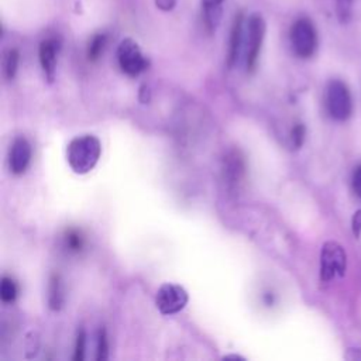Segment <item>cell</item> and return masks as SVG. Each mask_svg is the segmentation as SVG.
<instances>
[{"label":"cell","instance_id":"cell-1","mask_svg":"<svg viewBox=\"0 0 361 361\" xmlns=\"http://www.w3.org/2000/svg\"><path fill=\"white\" fill-rule=\"evenodd\" d=\"M102 145L97 137L85 134L73 138L66 148V159L75 173L83 175L90 172L99 162Z\"/></svg>","mask_w":361,"mask_h":361},{"label":"cell","instance_id":"cell-2","mask_svg":"<svg viewBox=\"0 0 361 361\" xmlns=\"http://www.w3.org/2000/svg\"><path fill=\"white\" fill-rule=\"evenodd\" d=\"M290 47L296 56L307 59L314 55L317 49V31L313 21L307 17H299L290 27L289 31Z\"/></svg>","mask_w":361,"mask_h":361},{"label":"cell","instance_id":"cell-3","mask_svg":"<svg viewBox=\"0 0 361 361\" xmlns=\"http://www.w3.org/2000/svg\"><path fill=\"white\" fill-rule=\"evenodd\" d=\"M326 107L331 118L345 121L353 113V99L343 80L331 79L326 87Z\"/></svg>","mask_w":361,"mask_h":361},{"label":"cell","instance_id":"cell-4","mask_svg":"<svg viewBox=\"0 0 361 361\" xmlns=\"http://www.w3.org/2000/svg\"><path fill=\"white\" fill-rule=\"evenodd\" d=\"M347 254L337 241H326L320 251V279L329 282L345 275Z\"/></svg>","mask_w":361,"mask_h":361},{"label":"cell","instance_id":"cell-5","mask_svg":"<svg viewBox=\"0 0 361 361\" xmlns=\"http://www.w3.org/2000/svg\"><path fill=\"white\" fill-rule=\"evenodd\" d=\"M265 32H267V23L264 17L259 13H252L247 20L245 63H247L248 72H254L257 68Z\"/></svg>","mask_w":361,"mask_h":361},{"label":"cell","instance_id":"cell-6","mask_svg":"<svg viewBox=\"0 0 361 361\" xmlns=\"http://www.w3.org/2000/svg\"><path fill=\"white\" fill-rule=\"evenodd\" d=\"M117 62L123 73L135 78L148 68V61L142 55L140 45L131 39L124 38L117 47Z\"/></svg>","mask_w":361,"mask_h":361},{"label":"cell","instance_id":"cell-7","mask_svg":"<svg viewBox=\"0 0 361 361\" xmlns=\"http://www.w3.org/2000/svg\"><path fill=\"white\" fill-rule=\"evenodd\" d=\"M188 300H189V296L185 288L176 283H169V282L161 285L155 296L157 309L166 316L180 312L186 306Z\"/></svg>","mask_w":361,"mask_h":361},{"label":"cell","instance_id":"cell-8","mask_svg":"<svg viewBox=\"0 0 361 361\" xmlns=\"http://www.w3.org/2000/svg\"><path fill=\"white\" fill-rule=\"evenodd\" d=\"M247 164L238 149L228 151L223 158V180L230 193H237L245 179Z\"/></svg>","mask_w":361,"mask_h":361},{"label":"cell","instance_id":"cell-9","mask_svg":"<svg viewBox=\"0 0 361 361\" xmlns=\"http://www.w3.org/2000/svg\"><path fill=\"white\" fill-rule=\"evenodd\" d=\"M31 144L25 137H17L11 147H10V154H8V165L10 171L14 175H21L27 171L30 162H31Z\"/></svg>","mask_w":361,"mask_h":361},{"label":"cell","instance_id":"cell-10","mask_svg":"<svg viewBox=\"0 0 361 361\" xmlns=\"http://www.w3.org/2000/svg\"><path fill=\"white\" fill-rule=\"evenodd\" d=\"M61 44L56 38H47L41 41L38 48V58L42 68V72L45 78L52 82L55 78L56 71V61H58V52H59Z\"/></svg>","mask_w":361,"mask_h":361},{"label":"cell","instance_id":"cell-11","mask_svg":"<svg viewBox=\"0 0 361 361\" xmlns=\"http://www.w3.org/2000/svg\"><path fill=\"white\" fill-rule=\"evenodd\" d=\"M243 35H244V14H243V11H238L233 20V25H231V31H230L228 54H227L228 68H233L235 65V62L238 61L241 44H243Z\"/></svg>","mask_w":361,"mask_h":361},{"label":"cell","instance_id":"cell-12","mask_svg":"<svg viewBox=\"0 0 361 361\" xmlns=\"http://www.w3.org/2000/svg\"><path fill=\"white\" fill-rule=\"evenodd\" d=\"M223 1L224 0H202L203 23L209 34H213L221 21Z\"/></svg>","mask_w":361,"mask_h":361},{"label":"cell","instance_id":"cell-13","mask_svg":"<svg viewBox=\"0 0 361 361\" xmlns=\"http://www.w3.org/2000/svg\"><path fill=\"white\" fill-rule=\"evenodd\" d=\"M65 293L59 274H51L48 283V305L52 310H59L63 306Z\"/></svg>","mask_w":361,"mask_h":361},{"label":"cell","instance_id":"cell-14","mask_svg":"<svg viewBox=\"0 0 361 361\" xmlns=\"http://www.w3.org/2000/svg\"><path fill=\"white\" fill-rule=\"evenodd\" d=\"M107 44V35L103 32H97L94 34L89 42H87V48H86V56L90 62H94L100 58V55L103 54L104 48Z\"/></svg>","mask_w":361,"mask_h":361},{"label":"cell","instance_id":"cell-15","mask_svg":"<svg viewBox=\"0 0 361 361\" xmlns=\"http://www.w3.org/2000/svg\"><path fill=\"white\" fill-rule=\"evenodd\" d=\"M18 61H20V52L16 48H10L6 51L3 58V71L7 79H13L16 76Z\"/></svg>","mask_w":361,"mask_h":361},{"label":"cell","instance_id":"cell-16","mask_svg":"<svg viewBox=\"0 0 361 361\" xmlns=\"http://www.w3.org/2000/svg\"><path fill=\"white\" fill-rule=\"evenodd\" d=\"M63 244H65L66 250H69L72 252H79L85 247V237L78 228H69L65 231Z\"/></svg>","mask_w":361,"mask_h":361},{"label":"cell","instance_id":"cell-17","mask_svg":"<svg viewBox=\"0 0 361 361\" xmlns=\"http://www.w3.org/2000/svg\"><path fill=\"white\" fill-rule=\"evenodd\" d=\"M18 295V288L14 279L10 276H3L0 282V298L4 303H13Z\"/></svg>","mask_w":361,"mask_h":361},{"label":"cell","instance_id":"cell-18","mask_svg":"<svg viewBox=\"0 0 361 361\" xmlns=\"http://www.w3.org/2000/svg\"><path fill=\"white\" fill-rule=\"evenodd\" d=\"M336 1V16L341 25H345L353 18L354 1L355 0H334Z\"/></svg>","mask_w":361,"mask_h":361},{"label":"cell","instance_id":"cell-19","mask_svg":"<svg viewBox=\"0 0 361 361\" xmlns=\"http://www.w3.org/2000/svg\"><path fill=\"white\" fill-rule=\"evenodd\" d=\"M305 137H306V127L302 123H296L292 130H290V141L293 148H300L305 142Z\"/></svg>","mask_w":361,"mask_h":361},{"label":"cell","instance_id":"cell-20","mask_svg":"<svg viewBox=\"0 0 361 361\" xmlns=\"http://www.w3.org/2000/svg\"><path fill=\"white\" fill-rule=\"evenodd\" d=\"M107 355H109V343H107L106 330L100 329L99 337H97V355H96V360L97 361H104V360H107Z\"/></svg>","mask_w":361,"mask_h":361},{"label":"cell","instance_id":"cell-21","mask_svg":"<svg viewBox=\"0 0 361 361\" xmlns=\"http://www.w3.org/2000/svg\"><path fill=\"white\" fill-rule=\"evenodd\" d=\"M85 348H86V333L83 329H79L76 334V344H75V354H73L75 361H82L85 358Z\"/></svg>","mask_w":361,"mask_h":361},{"label":"cell","instance_id":"cell-22","mask_svg":"<svg viewBox=\"0 0 361 361\" xmlns=\"http://www.w3.org/2000/svg\"><path fill=\"white\" fill-rule=\"evenodd\" d=\"M351 231L355 238H360V235H361V209L355 210L351 217Z\"/></svg>","mask_w":361,"mask_h":361},{"label":"cell","instance_id":"cell-23","mask_svg":"<svg viewBox=\"0 0 361 361\" xmlns=\"http://www.w3.org/2000/svg\"><path fill=\"white\" fill-rule=\"evenodd\" d=\"M353 189L358 197H361V165L355 168L353 173Z\"/></svg>","mask_w":361,"mask_h":361},{"label":"cell","instance_id":"cell-24","mask_svg":"<svg viewBox=\"0 0 361 361\" xmlns=\"http://www.w3.org/2000/svg\"><path fill=\"white\" fill-rule=\"evenodd\" d=\"M157 8L162 10V11H171L175 8L176 6V0H154Z\"/></svg>","mask_w":361,"mask_h":361}]
</instances>
